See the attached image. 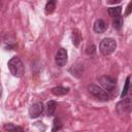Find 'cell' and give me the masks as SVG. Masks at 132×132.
Instances as JSON below:
<instances>
[{
	"mask_svg": "<svg viewBox=\"0 0 132 132\" xmlns=\"http://www.w3.org/2000/svg\"><path fill=\"white\" fill-rule=\"evenodd\" d=\"M8 69L11 72V74L15 77H22L24 75L25 72V68H24V64L21 61V59L19 57H12L8 63H7Z\"/></svg>",
	"mask_w": 132,
	"mask_h": 132,
	"instance_id": "6da1fadb",
	"label": "cell"
},
{
	"mask_svg": "<svg viewBox=\"0 0 132 132\" xmlns=\"http://www.w3.org/2000/svg\"><path fill=\"white\" fill-rule=\"evenodd\" d=\"M102 87L104 88V90L107 92V94L111 95V96H114L117 95V81L113 77H110V76H101L99 78Z\"/></svg>",
	"mask_w": 132,
	"mask_h": 132,
	"instance_id": "7a4b0ae2",
	"label": "cell"
},
{
	"mask_svg": "<svg viewBox=\"0 0 132 132\" xmlns=\"http://www.w3.org/2000/svg\"><path fill=\"white\" fill-rule=\"evenodd\" d=\"M116 47H117V43H116V40L112 38L102 39V41L100 42V45H99V50L104 56L112 54L114 52Z\"/></svg>",
	"mask_w": 132,
	"mask_h": 132,
	"instance_id": "3957f363",
	"label": "cell"
},
{
	"mask_svg": "<svg viewBox=\"0 0 132 132\" xmlns=\"http://www.w3.org/2000/svg\"><path fill=\"white\" fill-rule=\"evenodd\" d=\"M88 91L93 96H95L96 98H98V99H100L102 101H107L109 99V95L107 94V92L104 89H102L99 86H97V85H93V84L89 85L88 86Z\"/></svg>",
	"mask_w": 132,
	"mask_h": 132,
	"instance_id": "277c9868",
	"label": "cell"
},
{
	"mask_svg": "<svg viewBox=\"0 0 132 132\" xmlns=\"http://www.w3.org/2000/svg\"><path fill=\"white\" fill-rule=\"evenodd\" d=\"M43 103L42 102H36L32 104L29 108V116L31 119L38 118L42 112H43Z\"/></svg>",
	"mask_w": 132,
	"mask_h": 132,
	"instance_id": "5b68a950",
	"label": "cell"
},
{
	"mask_svg": "<svg viewBox=\"0 0 132 132\" xmlns=\"http://www.w3.org/2000/svg\"><path fill=\"white\" fill-rule=\"evenodd\" d=\"M67 58H68V55H67V51L65 48L58 50V52L56 54V59H55L56 64L59 67H63L67 63Z\"/></svg>",
	"mask_w": 132,
	"mask_h": 132,
	"instance_id": "8992f818",
	"label": "cell"
},
{
	"mask_svg": "<svg viewBox=\"0 0 132 132\" xmlns=\"http://www.w3.org/2000/svg\"><path fill=\"white\" fill-rule=\"evenodd\" d=\"M117 111L119 114H124L126 112H129L131 110V100L129 98H126L118 103L117 105Z\"/></svg>",
	"mask_w": 132,
	"mask_h": 132,
	"instance_id": "52a82bcc",
	"label": "cell"
},
{
	"mask_svg": "<svg viewBox=\"0 0 132 132\" xmlns=\"http://www.w3.org/2000/svg\"><path fill=\"white\" fill-rule=\"evenodd\" d=\"M106 28H107V25H106V23L103 21V20H101V19H99V20H97L95 23H94V27H93V29H94V31L96 32V33H103L105 30H106Z\"/></svg>",
	"mask_w": 132,
	"mask_h": 132,
	"instance_id": "ba28073f",
	"label": "cell"
},
{
	"mask_svg": "<svg viewBox=\"0 0 132 132\" xmlns=\"http://www.w3.org/2000/svg\"><path fill=\"white\" fill-rule=\"evenodd\" d=\"M69 92V88H65V87H55L52 89V93L56 96H63V95H66L67 93Z\"/></svg>",
	"mask_w": 132,
	"mask_h": 132,
	"instance_id": "9c48e42d",
	"label": "cell"
},
{
	"mask_svg": "<svg viewBox=\"0 0 132 132\" xmlns=\"http://www.w3.org/2000/svg\"><path fill=\"white\" fill-rule=\"evenodd\" d=\"M108 13L110 16H112L113 19L121 15V12H122V6H117V7H110L108 8Z\"/></svg>",
	"mask_w": 132,
	"mask_h": 132,
	"instance_id": "30bf717a",
	"label": "cell"
},
{
	"mask_svg": "<svg viewBox=\"0 0 132 132\" xmlns=\"http://www.w3.org/2000/svg\"><path fill=\"white\" fill-rule=\"evenodd\" d=\"M56 8V0H47L45 4V12L47 14L52 13Z\"/></svg>",
	"mask_w": 132,
	"mask_h": 132,
	"instance_id": "8fae6325",
	"label": "cell"
},
{
	"mask_svg": "<svg viewBox=\"0 0 132 132\" xmlns=\"http://www.w3.org/2000/svg\"><path fill=\"white\" fill-rule=\"evenodd\" d=\"M57 107V102L54 100H51L47 102V114L48 116H54Z\"/></svg>",
	"mask_w": 132,
	"mask_h": 132,
	"instance_id": "7c38bea8",
	"label": "cell"
},
{
	"mask_svg": "<svg viewBox=\"0 0 132 132\" xmlns=\"http://www.w3.org/2000/svg\"><path fill=\"white\" fill-rule=\"evenodd\" d=\"M112 26H113L114 29L121 30L122 27H123V18H122L121 15L114 18V19H113V22H112Z\"/></svg>",
	"mask_w": 132,
	"mask_h": 132,
	"instance_id": "4fadbf2b",
	"label": "cell"
},
{
	"mask_svg": "<svg viewBox=\"0 0 132 132\" xmlns=\"http://www.w3.org/2000/svg\"><path fill=\"white\" fill-rule=\"evenodd\" d=\"M4 129L7 130V131H11V132H14V131H23V128H22V127L14 126V125L11 124V123L5 124V125H4Z\"/></svg>",
	"mask_w": 132,
	"mask_h": 132,
	"instance_id": "5bb4252c",
	"label": "cell"
},
{
	"mask_svg": "<svg viewBox=\"0 0 132 132\" xmlns=\"http://www.w3.org/2000/svg\"><path fill=\"white\" fill-rule=\"evenodd\" d=\"M79 41H80V34L77 30H74L72 32V42L75 46H77L79 44Z\"/></svg>",
	"mask_w": 132,
	"mask_h": 132,
	"instance_id": "9a60e30c",
	"label": "cell"
},
{
	"mask_svg": "<svg viewBox=\"0 0 132 132\" xmlns=\"http://www.w3.org/2000/svg\"><path fill=\"white\" fill-rule=\"evenodd\" d=\"M129 87H130V76H128L126 78V81H125V86L123 88V91L121 93V97L124 98L127 94H128V91H129Z\"/></svg>",
	"mask_w": 132,
	"mask_h": 132,
	"instance_id": "2e32d148",
	"label": "cell"
},
{
	"mask_svg": "<svg viewBox=\"0 0 132 132\" xmlns=\"http://www.w3.org/2000/svg\"><path fill=\"white\" fill-rule=\"evenodd\" d=\"M62 129V124L60 122L59 119H55L54 120V127L52 129V131H58V130H61Z\"/></svg>",
	"mask_w": 132,
	"mask_h": 132,
	"instance_id": "e0dca14e",
	"label": "cell"
},
{
	"mask_svg": "<svg viewBox=\"0 0 132 132\" xmlns=\"http://www.w3.org/2000/svg\"><path fill=\"white\" fill-rule=\"evenodd\" d=\"M127 8H128V9H127V11H126V14L128 15V14L130 13V10H131V3L128 4V7H127Z\"/></svg>",
	"mask_w": 132,
	"mask_h": 132,
	"instance_id": "ac0fdd59",
	"label": "cell"
},
{
	"mask_svg": "<svg viewBox=\"0 0 132 132\" xmlns=\"http://www.w3.org/2000/svg\"><path fill=\"white\" fill-rule=\"evenodd\" d=\"M119 1H120V0H110L109 2H110V3H116V2H119Z\"/></svg>",
	"mask_w": 132,
	"mask_h": 132,
	"instance_id": "d6986e66",
	"label": "cell"
},
{
	"mask_svg": "<svg viewBox=\"0 0 132 132\" xmlns=\"http://www.w3.org/2000/svg\"><path fill=\"white\" fill-rule=\"evenodd\" d=\"M2 95V87H1V84H0V97Z\"/></svg>",
	"mask_w": 132,
	"mask_h": 132,
	"instance_id": "ffe728a7",
	"label": "cell"
}]
</instances>
